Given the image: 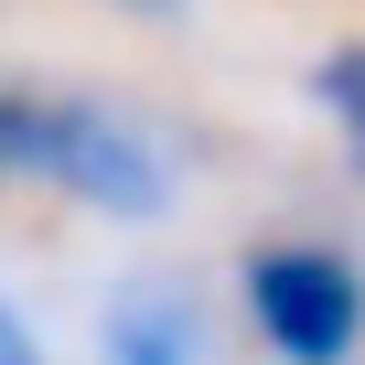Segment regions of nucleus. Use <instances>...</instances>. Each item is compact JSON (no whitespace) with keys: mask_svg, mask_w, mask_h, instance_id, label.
Here are the masks:
<instances>
[{"mask_svg":"<svg viewBox=\"0 0 365 365\" xmlns=\"http://www.w3.org/2000/svg\"><path fill=\"white\" fill-rule=\"evenodd\" d=\"M11 172L97 226H161L194 194L172 129L108 86H0V182Z\"/></svg>","mask_w":365,"mask_h":365,"instance_id":"1","label":"nucleus"},{"mask_svg":"<svg viewBox=\"0 0 365 365\" xmlns=\"http://www.w3.org/2000/svg\"><path fill=\"white\" fill-rule=\"evenodd\" d=\"M237 312L269 365H354L365 354V258L333 237H247Z\"/></svg>","mask_w":365,"mask_h":365,"instance_id":"2","label":"nucleus"},{"mask_svg":"<svg viewBox=\"0 0 365 365\" xmlns=\"http://www.w3.org/2000/svg\"><path fill=\"white\" fill-rule=\"evenodd\" d=\"M205 354H215V333H205L194 279L129 269V279L97 301V365H205Z\"/></svg>","mask_w":365,"mask_h":365,"instance_id":"3","label":"nucleus"},{"mask_svg":"<svg viewBox=\"0 0 365 365\" xmlns=\"http://www.w3.org/2000/svg\"><path fill=\"white\" fill-rule=\"evenodd\" d=\"M312 108L333 118V140H344V172H365V43H333V54L312 65Z\"/></svg>","mask_w":365,"mask_h":365,"instance_id":"4","label":"nucleus"},{"mask_svg":"<svg viewBox=\"0 0 365 365\" xmlns=\"http://www.w3.org/2000/svg\"><path fill=\"white\" fill-rule=\"evenodd\" d=\"M0 365H43V333L22 322V301L0 290Z\"/></svg>","mask_w":365,"mask_h":365,"instance_id":"5","label":"nucleus"},{"mask_svg":"<svg viewBox=\"0 0 365 365\" xmlns=\"http://www.w3.org/2000/svg\"><path fill=\"white\" fill-rule=\"evenodd\" d=\"M97 11H129V22H194V0H97Z\"/></svg>","mask_w":365,"mask_h":365,"instance_id":"6","label":"nucleus"}]
</instances>
